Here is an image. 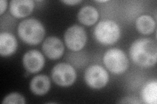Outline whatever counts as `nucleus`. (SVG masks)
Returning a JSON list of instances; mask_svg holds the SVG:
<instances>
[{
    "mask_svg": "<svg viewBox=\"0 0 157 104\" xmlns=\"http://www.w3.org/2000/svg\"><path fill=\"white\" fill-rule=\"evenodd\" d=\"M130 56L134 63L140 66H153L156 63V44L151 38L137 39L130 46Z\"/></svg>",
    "mask_w": 157,
    "mask_h": 104,
    "instance_id": "nucleus-1",
    "label": "nucleus"
},
{
    "mask_svg": "<svg viewBox=\"0 0 157 104\" xmlns=\"http://www.w3.org/2000/svg\"><path fill=\"white\" fill-rule=\"evenodd\" d=\"M18 36L22 41L29 45H37L45 37V29L43 25L34 18L24 20L18 27Z\"/></svg>",
    "mask_w": 157,
    "mask_h": 104,
    "instance_id": "nucleus-2",
    "label": "nucleus"
},
{
    "mask_svg": "<svg viewBox=\"0 0 157 104\" xmlns=\"http://www.w3.org/2000/svg\"><path fill=\"white\" fill-rule=\"evenodd\" d=\"M96 40L104 45H111L117 42L121 35L118 24L112 20H103L97 24L94 29Z\"/></svg>",
    "mask_w": 157,
    "mask_h": 104,
    "instance_id": "nucleus-3",
    "label": "nucleus"
},
{
    "mask_svg": "<svg viewBox=\"0 0 157 104\" xmlns=\"http://www.w3.org/2000/svg\"><path fill=\"white\" fill-rule=\"evenodd\" d=\"M103 61L108 70L115 74L124 73L128 68L129 61L126 54L117 48L107 50L104 54Z\"/></svg>",
    "mask_w": 157,
    "mask_h": 104,
    "instance_id": "nucleus-4",
    "label": "nucleus"
},
{
    "mask_svg": "<svg viewBox=\"0 0 157 104\" xmlns=\"http://www.w3.org/2000/svg\"><path fill=\"white\" fill-rule=\"evenodd\" d=\"M51 77L58 85L69 87L75 81L77 73L75 68L70 64L61 63L54 66L51 71Z\"/></svg>",
    "mask_w": 157,
    "mask_h": 104,
    "instance_id": "nucleus-5",
    "label": "nucleus"
},
{
    "mask_svg": "<svg viewBox=\"0 0 157 104\" xmlns=\"http://www.w3.org/2000/svg\"><path fill=\"white\" fill-rule=\"evenodd\" d=\"M64 41L67 47L71 50L79 51L85 47L86 43V33L84 28L78 25H73L66 31Z\"/></svg>",
    "mask_w": 157,
    "mask_h": 104,
    "instance_id": "nucleus-6",
    "label": "nucleus"
},
{
    "mask_svg": "<svg viewBox=\"0 0 157 104\" xmlns=\"http://www.w3.org/2000/svg\"><path fill=\"white\" fill-rule=\"evenodd\" d=\"M85 80L92 88L100 89L109 81V74L102 66L95 64L88 67L85 73Z\"/></svg>",
    "mask_w": 157,
    "mask_h": 104,
    "instance_id": "nucleus-7",
    "label": "nucleus"
},
{
    "mask_svg": "<svg viewBox=\"0 0 157 104\" xmlns=\"http://www.w3.org/2000/svg\"><path fill=\"white\" fill-rule=\"evenodd\" d=\"M22 63L24 67L28 72L35 74L42 70L45 60L41 52L32 49L24 54Z\"/></svg>",
    "mask_w": 157,
    "mask_h": 104,
    "instance_id": "nucleus-8",
    "label": "nucleus"
},
{
    "mask_svg": "<svg viewBox=\"0 0 157 104\" xmlns=\"http://www.w3.org/2000/svg\"><path fill=\"white\" fill-rule=\"evenodd\" d=\"M42 49L48 59L56 60L62 56L64 52V46L61 40L58 38L50 37L43 42Z\"/></svg>",
    "mask_w": 157,
    "mask_h": 104,
    "instance_id": "nucleus-9",
    "label": "nucleus"
},
{
    "mask_svg": "<svg viewBox=\"0 0 157 104\" xmlns=\"http://www.w3.org/2000/svg\"><path fill=\"white\" fill-rule=\"evenodd\" d=\"M33 8L34 2L32 0H13L10 3L9 11L13 16L21 18L29 15Z\"/></svg>",
    "mask_w": 157,
    "mask_h": 104,
    "instance_id": "nucleus-10",
    "label": "nucleus"
},
{
    "mask_svg": "<svg viewBox=\"0 0 157 104\" xmlns=\"http://www.w3.org/2000/svg\"><path fill=\"white\" fill-rule=\"evenodd\" d=\"M18 43L13 34L7 32L0 34V54L3 57L13 55L16 52Z\"/></svg>",
    "mask_w": 157,
    "mask_h": 104,
    "instance_id": "nucleus-11",
    "label": "nucleus"
},
{
    "mask_svg": "<svg viewBox=\"0 0 157 104\" xmlns=\"http://www.w3.org/2000/svg\"><path fill=\"white\" fill-rule=\"evenodd\" d=\"M51 81L45 75H38L34 77L30 81L29 88L36 95H45L50 90Z\"/></svg>",
    "mask_w": 157,
    "mask_h": 104,
    "instance_id": "nucleus-12",
    "label": "nucleus"
},
{
    "mask_svg": "<svg viewBox=\"0 0 157 104\" xmlns=\"http://www.w3.org/2000/svg\"><path fill=\"white\" fill-rule=\"evenodd\" d=\"M99 18V13L97 9L92 6L82 7L77 14V18L81 23L85 26H92Z\"/></svg>",
    "mask_w": 157,
    "mask_h": 104,
    "instance_id": "nucleus-13",
    "label": "nucleus"
},
{
    "mask_svg": "<svg viewBox=\"0 0 157 104\" xmlns=\"http://www.w3.org/2000/svg\"><path fill=\"white\" fill-rule=\"evenodd\" d=\"M136 26L141 34H149L153 33L156 27V23L154 19L149 15H141L137 18Z\"/></svg>",
    "mask_w": 157,
    "mask_h": 104,
    "instance_id": "nucleus-14",
    "label": "nucleus"
},
{
    "mask_svg": "<svg viewBox=\"0 0 157 104\" xmlns=\"http://www.w3.org/2000/svg\"><path fill=\"white\" fill-rule=\"evenodd\" d=\"M141 97L144 103L156 104L157 102V82L151 81L144 86L141 92Z\"/></svg>",
    "mask_w": 157,
    "mask_h": 104,
    "instance_id": "nucleus-15",
    "label": "nucleus"
},
{
    "mask_svg": "<svg viewBox=\"0 0 157 104\" xmlns=\"http://www.w3.org/2000/svg\"><path fill=\"white\" fill-rule=\"evenodd\" d=\"M26 103L25 99L21 94L17 92H13L9 94L7 96L5 97L2 102L3 104L8 103H19L24 104Z\"/></svg>",
    "mask_w": 157,
    "mask_h": 104,
    "instance_id": "nucleus-16",
    "label": "nucleus"
},
{
    "mask_svg": "<svg viewBox=\"0 0 157 104\" xmlns=\"http://www.w3.org/2000/svg\"><path fill=\"white\" fill-rule=\"evenodd\" d=\"M7 7V1L6 0H1L0 1V14L2 15L3 13L6 11Z\"/></svg>",
    "mask_w": 157,
    "mask_h": 104,
    "instance_id": "nucleus-17",
    "label": "nucleus"
},
{
    "mask_svg": "<svg viewBox=\"0 0 157 104\" xmlns=\"http://www.w3.org/2000/svg\"><path fill=\"white\" fill-rule=\"evenodd\" d=\"M62 2L69 5H75L76 4L81 3L82 1L81 0H66V1H62Z\"/></svg>",
    "mask_w": 157,
    "mask_h": 104,
    "instance_id": "nucleus-18",
    "label": "nucleus"
},
{
    "mask_svg": "<svg viewBox=\"0 0 157 104\" xmlns=\"http://www.w3.org/2000/svg\"><path fill=\"white\" fill-rule=\"evenodd\" d=\"M108 1H107V0H104V1H96V2L98 3H105V2H107Z\"/></svg>",
    "mask_w": 157,
    "mask_h": 104,
    "instance_id": "nucleus-19",
    "label": "nucleus"
}]
</instances>
